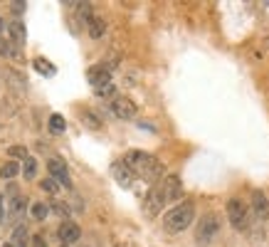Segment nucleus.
<instances>
[{"label":"nucleus","instance_id":"obj_1","mask_svg":"<svg viewBox=\"0 0 269 247\" xmlns=\"http://www.w3.org/2000/svg\"><path fill=\"white\" fill-rule=\"evenodd\" d=\"M124 163L136 173V178H143L148 183H158L161 176H163V163L156 156H151L146 151H128L124 156Z\"/></svg>","mask_w":269,"mask_h":247},{"label":"nucleus","instance_id":"obj_2","mask_svg":"<svg viewBox=\"0 0 269 247\" xmlns=\"http://www.w3.org/2000/svg\"><path fill=\"white\" fill-rule=\"evenodd\" d=\"M193 220H195V203L193 200H183L181 205L170 208L168 213H166L163 230L170 235H178V233H183V230H188L193 225Z\"/></svg>","mask_w":269,"mask_h":247},{"label":"nucleus","instance_id":"obj_3","mask_svg":"<svg viewBox=\"0 0 269 247\" xmlns=\"http://www.w3.org/2000/svg\"><path fill=\"white\" fill-rule=\"evenodd\" d=\"M220 233V218H217V213H205L198 222V230H195V242L198 245H210L215 237Z\"/></svg>","mask_w":269,"mask_h":247},{"label":"nucleus","instance_id":"obj_4","mask_svg":"<svg viewBox=\"0 0 269 247\" xmlns=\"http://www.w3.org/2000/svg\"><path fill=\"white\" fill-rule=\"evenodd\" d=\"M227 220L235 230H247L250 225V215H247V205L240 198H230L227 200Z\"/></svg>","mask_w":269,"mask_h":247},{"label":"nucleus","instance_id":"obj_5","mask_svg":"<svg viewBox=\"0 0 269 247\" xmlns=\"http://www.w3.org/2000/svg\"><path fill=\"white\" fill-rule=\"evenodd\" d=\"M168 200H166V193H163V186H161V180H158L156 186H151V191L146 195V203H143V213L148 215V218H156L158 213H161V208L166 205Z\"/></svg>","mask_w":269,"mask_h":247},{"label":"nucleus","instance_id":"obj_6","mask_svg":"<svg viewBox=\"0 0 269 247\" xmlns=\"http://www.w3.org/2000/svg\"><path fill=\"white\" fill-rule=\"evenodd\" d=\"M111 111H114V116H119V119H133L139 107H136L133 99H128V96H116L111 101Z\"/></svg>","mask_w":269,"mask_h":247},{"label":"nucleus","instance_id":"obj_7","mask_svg":"<svg viewBox=\"0 0 269 247\" xmlns=\"http://www.w3.org/2000/svg\"><path fill=\"white\" fill-rule=\"evenodd\" d=\"M86 79H89V84H92L94 89H99L104 84H111V67H106V65H94V67H89V72H86Z\"/></svg>","mask_w":269,"mask_h":247},{"label":"nucleus","instance_id":"obj_8","mask_svg":"<svg viewBox=\"0 0 269 247\" xmlns=\"http://www.w3.org/2000/svg\"><path fill=\"white\" fill-rule=\"evenodd\" d=\"M111 176H114V180H116L119 186H124V188H131L133 180H136V173H133L124 161H114L111 163Z\"/></svg>","mask_w":269,"mask_h":247},{"label":"nucleus","instance_id":"obj_9","mask_svg":"<svg viewBox=\"0 0 269 247\" xmlns=\"http://www.w3.org/2000/svg\"><path fill=\"white\" fill-rule=\"evenodd\" d=\"M47 171L52 173V178H55L57 183H62L64 188H72V180H70V173H67L64 161H59V158H50V161H47Z\"/></svg>","mask_w":269,"mask_h":247},{"label":"nucleus","instance_id":"obj_10","mask_svg":"<svg viewBox=\"0 0 269 247\" xmlns=\"http://www.w3.org/2000/svg\"><path fill=\"white\" fill-rule=\"evenodd\" d=\"M161 186H163V193H166V200H168V203L178 200L181 193H183V183H181V178H178L175 173L166 176V178L161 180Z\"/></svg>","mask_w":269,"mask_h":247},{"label":"nucleus","instance_id":"obj_11","mask_svg":"<svg viewBox=\"0 0 269 247\" xmlns=\"http://www.w3.org/2000/svg\"><path fill=\"white\" fill-rule=\"evenodd\" d=\"M82 237V230H79V225H74V222H62L59 225V240L64 242V245H72V242H77Z\"/></svg>","mask_w":269,"mask_h":247},{"label":"nucleus","instance_id":"obj_12","mask_svg":"<svg viewBox=\"0 0 269 247\" xmlns=\"http://www.w3.org/2000/svg\"><path fill=\"white\" fill-rule=\"evenodd\" d=\"M252 208H255V215L259 220H264L269 215V200H267V195H264L262 191L252 193Z\"/></svg>","mask_w":269,"mask_h":247},{"label":"nucleus","instance_id":"obj_13","mask_svg":"<svg viewBox=\"0 0 269 247\" xmlns=\"http://www.w3.org/2000/svg\"><path fill=\"white\" fill-rule=\"evenodd\" d=\"M86 28H89V35H92L94 40H99V37H104V32H106V23H104L101 17H92V20L86 23Z\"/></svg>","mask_w":269,"mask_h":247},{"label":"nucleus","instance_id":"obj_14","mask_svg":"<svg viewBox=\"0 0 269 247\" xmlns=\"http://www.w3.org/2000/svg\"><path fill=\"white\" fill-rule=\"evenodd\" d=\"M32 65H35V69H37L40 74H44V77H55V74H57L55 65H52L50 59H44V57H37V59H35Z\"/></svg>","mask_w":269,"mask_h":247},{"label":"nucleus","instance_id":"obj_15","mask_svg":"<svg viewBox=\"0 0 269 247\" xmlns=\"http://www.w3.org/2000/svg\"><path fill=\"white\" fill-rule=\"evenodd\" d=\"M64 129H67L64 116H62V114H52V116H50V131H52V134H64Z\"/></svg>","mask_w":269,"mask_h":247},{"label":"nucleus","instance_id":"obj_16","mask_svg":"<svg viewBox=\"0 0 269 247\" xmlns=\"http://www.w3.org/2000/svg\"><path fill=\"white\" fill-rule=\"evenodd\" d=\"M25 240H28V228H25L23 222H17V228H15V233H13V242H10V245L25 247Z\"/></svg>","mask_w":269,"mask_h":247},{"label":"nucleus","instance_id":"obj_17","mask_svg":"<svg viewBox=\"0 0 269 247\" xmlns=\"http://www.w3.org/2000/svg\"><path fill=\"white\" fill-rule=\"evenodd\" d=\"M17 173H20V163H15V161L0 166V178H15Z\"/></svg>","mask_w":269,"mask_h":247},{"label":"nucleus","instance_id":"obj_18","mask_svg":"<svg viewBox=\"0 0 269 247\" xmlns=\"http://www.w3.org/2000/svg\"><path fill=\"white\" fill-rule=\"evenodd\" d=\"M10 37H13V45H23V42H25V28H23V25H20V23H13V25H10Z\"/></svg>","mask_w":269,"mask_h":247},{"label":"nucleus","instance_id":"obj_19","mask_svg":"<svg viewBox=\"0 0 269 247\" xmlns=\"http://www.w3.org/2000/svg\"><path fill=\"white\" fill-rule=\"evenodd\" d=\"M23 173H25V178H35V173H37V161L32 158V156H28L25 161H23Z\"/></svg>","mask_w":269,"mask_h":247},{"label":"nucleus","instance_id":"obj_20","mask_svg":"<svg viewBox=\"0 0 269 247\" xmlns=\"http://www.w3.org/2000/svg\"><path fill=\"white\" fill-rule=\"evenodd\" d=\"M47 213H50L47 203H32V218L35 220H44L47 218Z\"/></svg>","mask_w":269,"mask_h":247},{"label":"nucleus","instance_id":"obj_21","mask_svg":"<svg viewBox=\"0 0 269 247\" xmlns=\"http://www.w3.org/2000/svg\"><path fill=\"white\" fill-rule=\"evenodd\" d=\"M8 153H10L13 158H23V161L28 158V149H25V146H10V149H8Z\"/></svg>","mask_w":269,"mask_h":247},{"label":"nucleus","instance_id":"obj_22","mask_svg":"<svg viewBox=\"0 0 269 247\" xmlns=\"http://www.w3.org/2000/svg\"><path fill=\"white\" fill-rule=\"evenodd\" d=\"M94 92H97V96H114L116 94V87H114V84H104V87L94 89Z\"/></svg>","mask_w":269,"mask_h":247},{"label":"nucleus","instance_id":"obj_23","mask_svg":"<svg viewBox=\"0 0 269 247\" xmlns=\"http://www.w3.org/2000/svg\"><path fill=\"white\" fill-rule=\"evenodd\" d=\"M23 208H25V198H20V195H17V198L13 200V210H10V213H13V218H20V210H23Z\"/></svg>","mask_w":269,"mask_h":247},{"label":"nucleus","instance_id":"obj_24","mask_svg":"<svg viewBox=\"0 0 269 247\" xmlns=\"http://www.w3.org/2000/svg\"><path fill=\"white\" fill-rule=\"evenodd\" d=\"M42 191H47V193H52V195H55V193L59 191V186H57L55 178H44L42 180Z\"/></svg>","mask_w":269,"mask_h":247},{"label":"nucleus","instance_id":"obj_25","mask_svg":"<svg viewBox=\"0 0 269 247\" xmlns=\"http://www.w3.org/2000/svg\"><path fill=\"white\" fill-rule=\"evenodd\" d=\"M0 55L3 57H8V55H13V45L5 40V37H0Z\"/></svg>","mask_w":269,"mask_h":247},{"label":"nucleus","instance_id":"obj_26","mask_svg":"<svg viewBox=\"0 0 269 247\" xmlns=\"http://www.w3.org/2000/svg\"><path fill=\"white\" fill-rule=\"evenodd\" d=\"M82 119H84V121L89 123L92 129H101V121H99V119H97V116H94V114H84Z\"/></svg>","mask_w":269,"mask_h":247},{"label":"nucleus","instance_id":"obj_27","mask_svg":"<svg viewBox=\"0 0 269 247\" xmlns=\"http://www.w3.org/2000/svg\"><path fill=\"white\" fill-rule=\"evenodd\" d=\"M55 213H59V215H70V208L64 205V203H55V208H52Z\"/></svg>","mask_w":269,"mask_h":247},{"label":"nucleus","instance_id":"obj_28","mask_svg":"<svg viewBox=\"0 0 269 247\" xmlns=\"http://www.w3.org/2000/svg\"><path fill=\"white\" fill-rule=\"evenodd\" d=\"M32 247H47V242H44L40 235H35V237H32Z\"/></svg>","mask_w":269,"mask_h":247},{"label":"nucleus","instance_id":"obj_29","mask_svg":"<svg viewBox=\"0 0 269 247\" xmlns=\"http://www.w3.org/2000/svg\"><path fill=\"white\" fill-rule=\"evenodd\" d=\"M5 215H8V213H5V200H3V195H0V222L5 220Z\"/></svg>","mask_w":269,"mask_h":247},{"label":"nucleus","instance_id":"obj_30","mask_svg":"<svg viewBox=\"0 0 269 247\" xmlns=\"http://www.w3.org/2000/svg\"><path fill=\"white\" fill-rule=\"evenodd\" d=\"M25 8V3H13V13H20Z\"/></svg>","mask_w":269,"mask_h":247},{"label":"nucleus","instance_id":"obj_31","mask_svg":"<svg viewBox=\"0 0 269 247\" xmlns=\"http://www.w3.org/2000/svg\"><path fill=\"white\" fill-rule=\"evenodd\" d=\"M0 30H3V20H0Z\"/></svg>","mask_w":269,"mask_h":247},{"label":"nucleus","instance_id":"obj_32","mask_svg":"<svg viewBox=\"0 0 269 247\" xmlns=\"http://www.w3.org/2000/svg\"><path fill=\"white\" fill-rule=\"evenodd\" d=\"M5 247H15V245H5Z\"/></svg>","mask_w":269,"mask_h":247},{"label":"nucleus","instance_id":"obj_33","mask_svg":"<svg viewBox=\"0 0 269 247\" xmlns=\"http://www.w3.org/2000/svg\"><path fill=\"white\" fill-rule=\"evenodd\" d=\"M62 247H70V245H62Z\"/></svg>","mask_w":269,"mask_h":247}]
</instances>
